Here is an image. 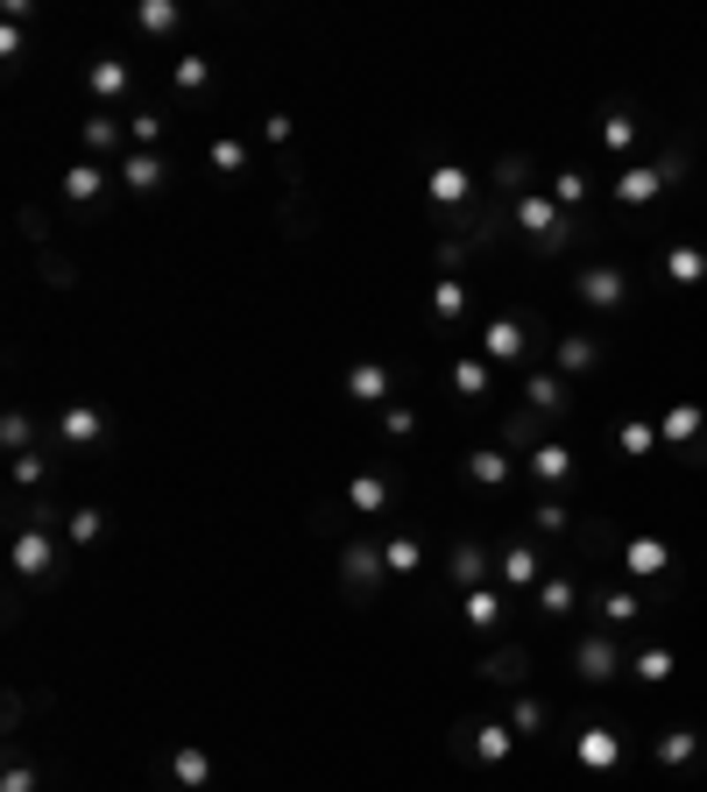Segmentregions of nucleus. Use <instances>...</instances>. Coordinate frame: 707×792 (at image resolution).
<instances>
[{"mask_svg":"<svg viewBox=\"0 0 707 792\" xmlns=\"http://www.w3.org/2000/svg\"><path fill=\"white\" fill-rule=\"evenodd\" d=\"M509 220H517V234L531 241V255H559V248L580 234V227H573V212L552 199V191H524V199L509 205Z\"/></svg>","mask_w":707,"mask_h":792,"instance_id":"obj_1","label":"nucleus"},{"mask_svg":"<svg viewBox=\"0 0 707 792\" xmlns=\"http://www.w3.org/2000/svg\"><path fill=\"white\" fill-rule=\"evenodd\" d=\"M686 163H694V149H686V142H673L658 163H637V170H623V178L608 184V191H616V205H652V199H665V191H673V184L686 178Z\"/></svg>","mask_w":707,"mask_h":792,"instance_id":"obj_2","label":"nucleus"},{"mask_svg":"<svg viewBox=\"0 0 707 792\" xmlns=\"http://www.w3.org/2000/svg\"><path fill=\"white\" fill-rule=\"evenodd\" d=\"M658 447H673V453H686V460H707V403H673V411L658 418Z\"/></svg>","mask_w":707,"mask_h":792,"instance_id":"obj_3","label":"nucleus"},{"mask_svg":"<svg viewBox=\"0 0 707 792\" xmlns=\"http://www.w3.org/2000/svg\"><path fill=\"white\" fill-rule=\"evenodd\" d=\"M573 672H580V686L623 680V644H616V630H587L580 644H573Z\"/></svg>","mask_w":707,"mask_h":792,"instance_id":"obj_4","label":"nucleus"},{"mask_svg":"<svg viewBox=\"0 0 707 792\" xmlns=\"http://www.w3.org/2000/svg\"><path fill=\"white\" fill-rule=\"evenodd\" d=\"M538 354V333H531L524 319H488L482 325V361L488 369H517V361Z\"/></svg>","mask_w":707,"mask_h":792,"instance_id":"obj_5","label":"nucleus"},{"mask_svg":"<svg viewBox=\"0 0 707 792\" xmlns=\"http://www.w3.org/2000/svg\"><path fill=\"white\" fill-rule=\"evenodd\" d=\"M608 552H616V567H623V573H637V581H665V573L679 567L673 545H665V538H652V531L623 538V545H608Z\"/></svg>","mask_w":707,"mask_h":792,"instance_id":"obj_6","label":"nucleus"},{"mask_svg":"<svg viewBox=\"0 0 707 792\" xmlns=\"http://www.w3.org/2000/svg\"><path fill=\"white\" fill-rule=\"evenodd\" d=\"M573 298L587 304V312H616V304L629 298V277L616 262H595V269H580V277H573Z\"/></svg>","mask_w":707,"mask_h":792,"instance_id":"obj_7","label":"nucleus"},{"mask_svg":"<svg viewBox=\"0 0 707 792\" xmlns=\"http://www.w3.org/2000/svg\"><path fill=\"white\" fill-rule=\"evenodd\" d=\"M495 581H503V588H517V594H538V581H545V552L531 545V538L503 545V559H495Z\"/></svg>","mask_w":707,"mask_h":792,"instance_id":"obj_8","label":"nucleus"},{"mask_svg":"<svg viewBox=\"0 0 707 792\" xmlns=\"http://www.w3.org/2000/svg\"><path fill=\"white\" fill-rule=\"evenodd\" d=\"M658 277L673 283V291H694V283H707V248H700V241H673V248H658Z\"/></svg>","mask_w":707,"mask_h":792,"instance_id":"obj_9","label":"nucleus"},{"mask_svg":"<svg viewBox=\"0 0 707 792\" xmlns=\"http://www.w3.org/2000/svg\"><path fill=\"white\" fill-rule=\"evenodd\" d=\"M425 199H432L438 212H467V205H474V170H461V163H438L432 178H425Z\"/></svg>","mask_w":707,"mask_h":792,"instance_id":"obj_10","label":"nucleus"},{"mask_svg":"<svg viewBox=\"0 0 707 792\" xmlns=\"http://www.w3.org/2000/svg\"><path fill=\"white\" fill-rule=\"evenodd\" d=\"M524 411H531V418H545V411L566 418V411H573L566 375H559V369H531V375H524Z\"/></svg>","mask_w":707,"mask_h":792,"instance_id":"obj_11","label":"nucleus"},{"mask_svg":"<svg viewBox=\"0 0 707 792\" xmlns=\"http://www.w3.org/2000/svg\"><path fill=\"white\" fill-rule=\"evenodd\" d=\"M524 468H531V481H538L545 495H559V481L573 474V447L566 439H538V447L524 453Z\"/></svg>","mask_w":707,"mask_h":792,"instance_id":"obj_12","label":"nucleus"},{"mask_svg":"<svg viewBox=\"0 0 707 792\" xmlns=\"http://www.w3.org/2000/svg\"><path fill=\"white\" fill-rule=\"evenodd\" d=\"M14 573H22V581H50L57 573V545H50L43 524H29L22 538H14Z\"/></svg>","mask_w":707,"mask_h":792,"instance_id":"obj_13","label":"nucleus"},{"mask_svg":"<svg viewBox=\"0 0 707 792\" xmlns=\"http://www.w3.org/2000/svg\"><path fill=\"white\" fill-rule=\"evenodd\" d=\"M573 758H580L587 771H616L623 764V729H608V722L580 729V736H573Z\"/></svg>","mask_w":707,"mask_h":792,"instance_id":"obj_14","label":"nucleus"},{"mask_svg":"<svg viewBox=\"0 0 707 792\" xmlns=\"http://www.w3.org/2000/svg\"><path fill=\"white\" fill-rule=\"evenodd\" d=\"M488 573H495V559H488V545H453V559H446V581L461 588V594H474V588H488Z\"/></svg>","mask_w":707,"mask_h":792,"instance_id":"obj_15","label":"nucleus"},{"mask_svg":"<svg viewBox=\"0 0 707 792\" xmlns=\"http://www.w3.org/2000/svg\"><path fill=\"white\" fill-rule=\"evenodd\" d=\"M347 397H354V403H375V411H390L396 375L382 369V361H354V369H347Z\"/></svg>","mask_w":707,"mask_h":792,"instance_id":"obj_16","label":"nucleus"},{"mask_svg":"<svg viewBox=\"0 0 707 792\" xmlns=\"http://www.w3.org/2000/svg\"><path fill=\"white\" fill-rule=\"evenodd\" d=\"M552 369H559V375L602 369V340H595V333H559V340H552Z\"/></svg>","mask_w":707,"mask_h":792,"instance_id":"obj_17","label":"nucleus"},{"mask_svg":"<svg viewBox=\"0 0 707 792\" xmlns=\"http://www.w3.org/2000/svg\"><path fill=\"white\" fill-rule=\"evenodd\" d=\"M170 785H178V792H205V785H213V750L178 743V750H170Z\"/></svg>","mask_w":707,"mask_h":792,"instance_id":"obj_18","label":"nucleus"},{"mask_svg":"<svg viewBox=\"0 0 707 792\" xmlns=\"http://www.w3.org/2000/svg\"><path fill=\"white\" fill-rule=\"evenodd\" d=\"M107 432L113 424H107V411H92V403H71V411L57 418V439H64V447H100Z\"/></svg>","mask_w":707,"mask_h":792,"instance_id":"obj_19","label":"nucleus"},{"mask_svg":"<svg viewBox=\"0 0 707 792\" xmlns=\"http://www.w3.org/2000/svg\"><path fill=\"white\" fill-rule=\"evenodd\" d=\"M107 178H113V170H107L100 157L71 163V170H64V199H71V205H100V199H107Z\"/></svg>","mask_w":707,"mask_h":792,"instance_id":"obj_20","label":"nucleus"},{"mask_svg":"<svg viewBox=\"0 0 707 792\" xmlns=\"http://www.w3.org/2000/svg\"><path fill=\"white\" fill-rule=\"evenodd\" d=\"M652 609L644 594H629V588H595V630H616V623H637V615Z\"/></svg>","mask_w":707,"mask_h":792,"instance_id":"obj_21","label":"nucleus"},{"mask_svg":"<svg viewBox=\"0 0 707 792\" xmlns=\"http://www.w3.org/2000/svg\"><path fill=\"white\" fill-rule=\"evenodd\" d=\"M163 178H170V163L156 157V149H135V157H121V184L135 191V199H149V191H163Z\"/></svg>","mask_w":707,"mask_h":792,"instance_id":"obj_22","label":"nucleus"},{"mask_svg":"<svg viewBox=\"0 0 707 792\" xmlns=\"http://www.w3.org/2000/svg\"><path fill=\"white\" fill-rule=\"evenodd\" d=\"M509 474H517V460H509V453H495V447H474V453H467V481H474V489H495V495H503Z\"/></svg>","mask_w":707,"mask_h":792,"instance_id":"obj_23","label":"nucleus"},{"mask_svg":"<svg viewBox=\"0 0 707 792\" xmlns=\"http://www.w3.org/2000/svg\"><path fill=\"white\" fill-rule=\"evenodd\" d=\"M85 86H92V100H128V86H135V71H128L121 57H92Z\"/></svg>","mask_w":707,"mask_h":792,"instance_id":"obj_24","label":"nucleus"},{"mask_svg":"<svg viewBox=\"0 0 707 792\" xmlns=\"http://www.w3.org/2000/svg\"><path fill=\"white\" fill-rule=\"evenodd\" d=\"M573 609H580V588H573V573H545V581H538V615L566 623Z\"/></svg>","mask_w":707,"mask_h":792,"instance_id":"obj_25","label":"nucleus"},{"mask_svg":"<svg viewBox=\"0 0 707 792\" xmlns=\"http://www.w3.org/2000/svg\"><path fill=\"white\" fill-rule=\"evenodd\" d=\"M467 750H474L482 764H509V750H517V729H509V722H482V729L467 736Z\"/></svg>","mask_w":707,"mask_h":792,"instance_id":"obj_26","label":"nucleus"},{"mask_svg":"<svg viewBox=\"0 0 707 792\" xmlns=\"http://www.w3.org/2000/svg\"><path fill=\"white\" fill-rule=\"evenodd\" d=\"M652 758H658V771L694 764V758H700V729H665V736L652 743Z\"/></svg>","mask_w":707,"mask_h":792,"instance_id":"obj_27","label":"nucleus"},{"mask_svg":"<svg viewBox=\"0 0 707 792\" xmlns=\"http://www.w3.org/2000/svg\"><path fill=\"white\" fill-rule=\"evenodd\" d=\"M340 573H347V588H375L382 573H390L382 567V545H347L340 552Z\"/></svg>","mask_w":707,"mask_h":792,"instance_id":"obj_28","label":"nucleus"},{"mask_svg":"<svg viewBox=\"0 0 707 792\" xmlns=\"http://www.w3.org/2000/svg\"><path fill=\"white\" fill-rule=\"evenodd\" d=\"M616 453H623V460L658 453V418H623V424H616Z\"/></svg>","mask_w":707,"mask_h":792,"instance_id":"obj_29","label":"nucleus"},{"mask_svg":"<svg viewBox=\"0 0 707 792\" xmlns=\"http://www.w3.org/2000/svg\"><path fill=\"white\" fill-rule=\"evenodd\" d=\"M461 609H467V623L474 630H503L509 623V602L495 588H474V594H461Z\"/></svg>","mask_w":707,"mask_h":792,"instance_id":"obj_30","label":"nucleus"},{"mask_svg":"<svg viewBox=\"0 0 707 792\" xmlns=\"http://www.w3.org/2000/svg\"><path fill=\"white\" fill-rule=\"evenodd\" d=\"M602 149H608V157H629V149H637V113H629V107L602 113Z\"/></svg>","mask_w":707,"mask_h":792,"instance_id":"obj_31","label":"nucleus"},{"mask_svg":"<svg viewBox=\"0 0 707 792\" xmlns=\"http://www.w3.org/2000/svg\"><path fill=\"white\" fill-rule=\"evenodd\" d=\"M629 672H637L644 686H665V680L679 672V659H673V644H644L637 659H629Z\"/></svg>","mask_w":707,"mask_h":792,"instance_id":"obj_32","label":"nucleus"},{"mask_svg":"<svg viewBox=\"0 0 707 792\" xmlns=\"http://www.w3.org/2000/svg\"><path fill=\"white\" fill-rule=\"evenodd\" d=\"M390 495H396V489H390L382 474H354V481H347V502H354L361 517H382V510H390Z\"/></svg>","mask_w":707,"mask_h":792,"instance_id":"obj_33","label":"nucleus"},{"mask_svg":"<svg viewBox=\"0 0 707 792\" xmlns=\"http://www.w3.org/2000/svg\"><path fill=\"white\" fill-rule=\"evenodd\" d=\"M178 22H184L178 0H142V8H135V29L142 36H178Z\"/></svg>","mask_w":707,"mask_h":792,"instance_id":"obj_34","label":"nucleus"},{"mask_svg":"<svg viewBox=\"0 0 707 792\" xmlns=\"http://www.w3.org/2000/svg\"><path fill=\"white\" fill-rule=\"evenodd\" d=\"M531 531H538V538H566L573 531V510H566L559 495H538V502H531Z\"/></svg>","mask_w":707,"mask_h":792,"instance_id":"obj_35","label":"nucleus"},{"mask_svg":"<svg viewBox=\"0 0 707 792\" xmlns=\"http://www.w3.org/2000/svg\"><path fill=\"white\" fill-rule=\"evenodd\" d=\"M382 567H390L396 581H411V573L425 567V545H417V538H382Z\"/></svg>","mask_w":707,"mask_h":792,"instance_id":"obj_36","label":"nucleus"},{"mask_svg":"<svg viewBox=\"0 0 707 792\" xmlns=\"http://www.w3.org/2000/svg\"><path fill=\"white\" fill-rule=\"evenodd\" d=\"M461 312H467V283H432V319L438 325H461Z\"/></svg>","mask_w":707,"mask_h":792,"instance_id":"obj_37","label":"nucleus"},{"mask_svg":"<svg viewBox=\"0 0 707 792\" xmlns=\"http://www.w3.org/2000/svg\"><path fill=\"white\" fill-rule=\"evenodd\" d=\"M0 447H8L14 460L36 453V424H29V411H8V418H0Z\"/></svg>","mask_w":707,"mask_h":792,"instance_id":"obj_38","label":"nucleus"},{"mask_svg":"<svg viewBox=\"0 0 707 792\" xmlns=\"http://www.w3.org/2000/svg\"><path fill=\"white\" fill-rule=\"evenodd\" d=\"M453 390H461V397H488L495 369H488V361H453Z\"/></svg>","mask_w":707,"mask_h":792,"instance_id":"obj_39","label":"nucleus"},{"mask_svg":"<svg viewBox=\"0 0 707 792\" xmlns=\"http://www.w3.org/2000/svg\"><path fill=\"white\" fill-rule=\"evenodd\" d=\"M531 178H538V163H531V157H503V163H495V191H517V199H524Z\"/></svg>","mask_w":707,"mask_h":792,"instance_id":"obj_40","label":"nucleus"},{"mask_svg":"<svg viewBox=\"0 0 707 792\" xmlns=\"http://www.w3.org/2000/svg\"><path fill=\"white\" fill-rule=\"evenodd\" d=\"M178 92H213V57H178Z\"/></svg>","mask_w":707,"mask_h":792,"instance_id":"obj_41","label":"nucleus"},{"mask_svg":"<svg viewBox=\"0 0 707 792\" xmlns=\"http://www.w3.org/2000/svg\"><path fill=\"white\" fill-rule=\"evenodd\" d=\"M205 163H213V170H220V178H241V170H248V149L234 142V134H220V142H213V149H205Z\"/></svg>","mask_w":707,"mask_h":792,"instance_id":"obj_42","label":"nucleus"},{"mask_svg":"<svg viewBox=\"0 0 707 792\" xmlns=\"http://www.w3.org/2000/svg\"><path fill=\"white\" fill-rule=\"evenodd\" d=\"M552 199H559L566 212H573V205H587V170H573V163H566V170H552Z\"/></svg>","mask_w":707,"mask_h":792,"instance_id":"obj_43","label":"nucleus"},{"mask_svg":"<svg viewBox=\"0 0 707 792\" xmlns=\"http://www.w3.org/2000/svg\"><path fill=\"white\" fill-rule=\"evenodd\" d=\"M509 729H517V736H545V729H552V708L524 693V701H517V714H509Z\"/></svg>","mask_w":707,"mask_h":792,"instance_id":"obj_44","label":"nucleus"},{"mask_svg":"<svg viewBox=\"0 0 707 792\" xmlns=\"http://www.w3.org/2000/svg\"><path fill=\"white\" fill-rule=\"evenodd\" d=\"M85 149H92V157H100V163H107V157H113V149H121V128H113V121H107V113H92V121H85Z\"/></svg>","mask_w":707,"mask_h":792,"instance_id":"obj_45","label":"nucleus"},{"mask_svg":"<svg viewBox=\"0 0 707 792\" xmlns=\"http://www.w3.org/2000/svg\"><path fill=\"white\" fill-rule=\"evenodd\" d=\"M64 524H71V545H100V538H107V517L100 510H71Z\"/></svg>","mask_w":707,"mask_h":792,"instance_id":"obj_46","label":"nucleus"},{"mask_svg":"<svg viewBox=\"0 0 707 792\" xmlns=\"http://www.w3.org/2000/svg\"><path fill=\"white\" fill-rule=\"evenodd\" d=\"M36 785H43V771H36L29 758H14L8 771H0V792H36Z\"/></svg>","mask_w":707,"mask_h":792,"instance_id":"obj_47","label":"nucleus"},{"mask_svg":"<svg viewBox=\"0 0 707 792\" xmlns=\"http://www.w3.org/2000/svg\"><path fill=\"white\" fill-rule=\"evenodd\" d=\"M14 481H22V489H43V481H50V460H43V447L14 460Z\"/></svg>","mask_w":707,"mask_h":792,"instance_id":"obj_48","label":"nucleus"},{"mask_svg":"<svg viewBox=\"0 0 707 792\" xmlns=\"http://www.w3.org/2000/svg\"><path fill=\"white\" fill-rule=\"evenodd\" d=\"M128 134H135V149H156V142H163V113H135Z\"/></svg>","mask_w":707,"mask_h":792,"instance_id":"obj_49","label":"nucleus"},{"mask_svg":"<svg viewBox=\"0 0 707 792\" xmlns=\"http://www.w3.org/2000/svg\"><path fill=\"white\" fill-rule=\"evenodd\" d=\"M382 432H390V439H411V432H417V418L404 411V403H390V411H382Z\"/></svg>","mask_w":707,"mask_h":792,"instance_id":"obj_50","label":"nucleus"},{"mask_svg":"<svg viewBox=\"0 0 707 792\" xmlns=\"http://www.w3.org/2000/svg\"><path fill=\"white\" fill-rule=\"evenodd\" d=\"M262 142H270V149L291 142V113H262Z\"/></svg>","mask_w":707,"mask_h":792,"instance_id":"obj_51","label":"nucleus"},{"mask_svg":"<svg viewBox=\"0 0 707 792\" xmlns=\"http://www.w3.org/2000/svg\"><path fill=\"white\" fill-rule=\"evenodd\" d=\"M0 57H8V64H22V22L0 29Z\"/></svg>","mask_w":707,"mask_h":792,"instance_id":"obj_52","label":"nucleus"}]
</instances>
